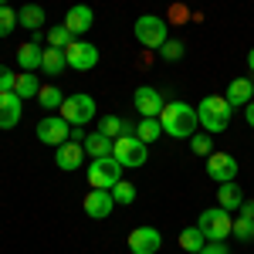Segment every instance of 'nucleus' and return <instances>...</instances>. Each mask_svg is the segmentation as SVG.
Here are the masks:
<instances>
[{"mask_svg": "<svg viewBox=\"0 0 254 254\" xmlns=\"http://www.w3.org/2000/svg\"><path fill=\"white\" fill-rule=\"evenodd\" d=\"M159 122H163V136H173V139H190L200 126L196 109L187 102H166L163 112H159Z\"/></svg>", "mask_w": 254, "mask_h": 254, "instance_id": "f257e3e1", "label": "nucleus"}, {"mask_svg": "<svg viewBox=\"0 0 254 254\" xmlns=\"http://www.w3.org/2000/svg\"><path fill=\"white\" fill-rule=\"evenodd\" d=\"M231 102L224 95H207L203 102H200V109H196V119H200V126L210 132V136H217V132H224L227 126H231Z\"/></svg>", "mask_w": 254, "mask_h": 254, "instance_id": "f03ea898", "label": "nucleus"}, {"mask_svg": "<svg viewBox=\"0 0 254 254\" xmlns=\"http://www.w3.org/2000/svg\"><path fill=\"white\" fill-rule=\"evenodd\" d=\"M112 156L122 163V170H139V166H146V142L139 136H119V139H112Z\"/></svg>", "mask_w": 254, "mask_h": 254, "instance_id": "7ed1b4c3", "label": "nucleus"}, {"mask_svg": "<svg viewBox=\"0 0 254 254\" xmlns=\"http://www.w3.org/2000/svg\"><path fill=\"white\" fill-rule=\"evenodd\" d=\"M119 180H122V163H119L116 156L92 159V166H88V183H92V190H112Z\"/></svg>", "mask_w": 254, "mask_h": 254, "instance_id": "20e7f679", "label": "nucleus"}, {"mask_svg": "<svg viewBox=\"0 0 254 254\" xmlns=\"http://www.w3.org/2000/svg\"><path fill=\"white\" fill-rule=\"evenodd\" d=\"M95 98L78 92V95H68L61 102V119L68 122V126H88L92 119H95Z\"/></svg>", "mask_w": 254, "mask_h": 254, "instance_id": "39448f33", "label": "nucleus"}, {"mask_svg": "<svg viewBox=\"0 0 254 254\" xmlns=\"http://www.w3.org/2000/svg\"><path fill=\"white\" fill-rule=\"evenodd\" d=\"M132 34H136V41L142 48H163L170 41L166 38V20L156 17V14H142L136 20V27H132Z\"/></svg>", "mask_w": 254, "mask_h": 254, "instance_id": "423d86ee", "label": "nucleus"}, {"mask_svg": "<svg viewBox=\"0 0 254 254\" xmlns=\"http://www.w3.org/2000/svg\"><path fill=\"white\" fill-rule=\"evenodd\" d=\"M196 227L207 234V241H224V237H231V231H234V217H231V210H224V207L203 210Z\"/></svg>", "mask_w": 254, "mask_h": 254, "instance_id": "0eeeda50", "label": "nucleus"}, {"mask_svg": "<svg viewBox=\"0 0 254 254\" xmlns=\"http://www.w3.org/2000/svg\"><path fill=\"white\" fill-rule=\"evenodd\" d=\"M64 58H68V68H75V71H92L98 64V48L88 41H71L64 48Z\"/></svg>", "mask_w": 254, "mask_h": 254, "instance_id": "6e6552de", "label": "nucleus"}, {"mask_svg": "<svg viewBox=\"0 0 254 254\" xmlns=\"http://www.w3.org/2000/svg\"><path fill=\"white\" fill-rule=\"evenodd\" d=\"M68 136H71V126L61 116H48L38 122V139L44 146H61V142H68Z\"/></svg>", "mask_w": 254, "mask_h": 254, "instance_id": "1a4fd4ad", "label": "nucleus"}, {"mask_svg": "<svg viewBox=\"0 0 254 254\" xmlns=\"http://www.w3.org/2000/svg\"><path fill=\"white\" fill-rule=\"evenodd\" d=\"M207 176L214 183H231L237 176V159L231 153H210L207 156Z\"/></svg>", "mask_w": 254, "mask_h": 254, "instance_id": "9d476101", "label": "nucleus"}, {"mask_svg": "<svg viewBox=\"0 0 254 254\" xmlns=\"http://www.w3.org/2000/svg\"><path fill=\"white\" fill-rule=\"evenodd\" d=\"M129 251L132 254H156L159 244H163V234H159L156 227H136V231H129Z\"/></svg>", "mask_w": 254, "mask_h": 254, "instance_id": "9b49d317", "label": "nucleus"}, {"mask_svg": "<svg viewBox=\"0 0 254 254\" xmlns=\"http://www.w3.org/2000/svg\"><path fill=\"white\" fill-rule=\"evenodd\" d=\"M24 116V98L17 92H0V129H14Z\"/></svg>", "mask_w": 254, "mask_h": 254, "instance_id": "f8f14e48", "label": "nucleus"}, {"mask_svg": "<svg viewBox=\"0 0 254 254\" xmlns=\"http://www.w3.org/2000/svg\"><path fill=\"white\" fill-rule=\"evenodd\" d=\"M85 214L92 217V220H105V217L112 214V207H116V200H112V190H88L85 196Z\"/></svg>", "mask_w": 254, "mask_h": 254, "instance_id": "ddd939ff", "label": "nucleus"}, {"mask_svg": "<svg viewBox=\"0 0 254 254\" xmlns=\"http://www.w3.org/2000/svg\"><path fill=\"white\" fill-rule=\"evenodd\" d=\"M81 159H85V146L81 142H61V146H55V166L58 170H64V173H71V170H78Z\"/></svg>", "mask_w": 254, "mask_h": 254, "instance_id": "4468645a", "label": "nucleus"}, {"mask_svg": "<svg viewBox=\"0 0 254 254\" xmlns=\"http://www.w3.org/2000/svg\"><path fill=\"white\" fill-rule=\"evenodd\" d=\"M132 105L139 109V116H159L166 102H163V95H159L153 85H139L136 95H132Z\"/></svg>", "mask_w": 254, "mask_h": 254, "instance_id": "2eb2a0df", "label": "nucleus"}, {"mask_svg": "<svg viewBox=\"0 0 254 254\" xmlns=\"http://www.w3.org/2000/svg\"><path fill=\"white\" fill-rule=\"evenodd\" d=\"M92 24H95V14H92V7L88 3H75L68 14H64V27L78 38V34H88L92 31Z\"/></svg>", "mask_w": 254, "mask_h": 254, "instance_id": "dca6fc26", "label": "nucleus"}, {"mask_svg": "<svg viewBox=\"0 0 254 254\" xmlns=\"http://www.w3.org/2000/svg\"><path fill=\"white\" fill-rule=\"evenodd\" d=\"M217 203H220L224 210H241L244 193H241V187H237L234 180H231V183H217Z\"/></svg>", "mask_w": 254, "mask_h": 254, "instance_id": "f3484780", "label": "nucleus"}, {"mask_svg": "<svg viewBox=\"0 0 254 254\" xmlns=\"http://www.w3.org/2000/svg\"><path fill=\"white\" fill-rule=\"evenodd\" d=\"M224 98H227L231 105H248V102L254 98V81L251 78H234L231 85H227V95Z\"/></svg>", "mask_w": 254, "mask_h": 254, "instance_id": "a211bd4d", "label": "nucleus"}, {"mask_svg": "<svg viewBox=\"0 0 254 254\" xmlns=\"http://www.w3.org/2000/svg\"><path fill=\"white\" fill-rule=\"evenodd\" d=\"M41 58H44V51H41L34 41H27V44H20V48H17L20 71H38V68H41Z\"/></svg>", "mask_w": 254, "mask_h": 254, "instance_id": "6ab92c4d", "label": "nucleus"}, {"mask_svg": "<svg viewBox=\"0 0 254 254\" xmlns=\"http://www.w3.org/2000/svg\"><path fill=\"white\" fill-rule=\"evenodd\" d=\"M81 146H85V153H88L92 159H98V156H112V139L105 136V132H88Z\"/></svg>", "mask_w": 254, "mask_h": 254, "instance_id": "aec40b11", "label": "nucleus"}, {"mask_svg": "<svg viewBox=\"0 0 254 254\" xmlns=\"http://www.w3.org/2000/svg\"><path fill=\"white\" fill-rule=\"evenodd\" d=\"M17 17H20V27H27V31L34 34V31L44 27V7H38V3H24V7L17 10Z\"/></svg>", "mask_w": 254, "mask_h": 254, "instance_id": "412c9836", "label": "nucleus"}, {"mask_svg": "<svg viewBox=\"0 0 254 254\" xmlns=\"http://www.w3.org/2000/svg\"><path fill=\"white\" fill-rule=\"evenodd\" d=\"M68 68V58L61 48H44V58H41V71L44 75H61Z\"/></svg>", "mask_w": 254, "mask_h": 254, "instance_id": "4be33fe9", "label": "nucleus"}, {"mask_svg": "<svg viewBox=\"0 0 254 254\" xmlns=\"http://www.w3.org/2000/svg\"><path fill=\"white\" fill-rule=\"evenodd\" d=\"M136 136L149 146V142H156L159 136H163V122H159V116H142L136 126Z\"/></svg>", "mask_w": 254, "mask_h": 254, "instance_id": "5701e85b", "label": "nucleus"}, {"mask_svg": "<svg viewBox=\"0 0 254 254\" xmlns=\"http://www.w3.org/2000/svg\"><path fill=\"white\" fill-rule=\"evenodd\" d=\"M203 244H207V234H203L200 227H183V231H180V248H183V251L200 254Z\"/></svg>", "mask_w": 254, "mask_h": 254, "instance_id": "b1692460", "label": "nucleus"}, {"mask_svg": "<svg viewBox=\"0 0 254 254\" xmlns=\"http://www.w3.org/2000/svg\"><path fill=\"white\" fill-rule=\"evenodd\" d=\"M14 92H17L24 102H27V98H38V92H41L38 75H34V71H20L17 78H14Z\"/></svg>", "mask_w": 254, "mask_h": 254, "instance_id": "393cba45", "label": "nucleus"}, {"mask_svg": "<svg viewBox=\"0 0 254 254\" xmlns=\"http://www.w3.org/2000/svg\"><path fill=\"white\" fill-rule=\"evenodd\" d=\"M129 129H132V126H129V122H126V119H122V116H105V119H102V122H98V132H105V136H109V139L129 136Z\"/></svg>", "mask_w": 254, "mask_h": 254, "instance_id": "a878e982", "label": "nucleus"}, {"mask_svg": "<svg viewBox=\"0 0 254 254\" xmlns=\"http://www.w3.org/2000/svg\"><path fill=\"white\" fill-rule=\"evenodd\" d=\"M61 102H64V95H61V88L58 85H41V92H38V105L41 109H61Z\"/></svg>", "mask_w": 254, "mask_h": 254, "instance_id": "bb28decb", "label": "nucleus"}, {"mask_svg": "<svg viewBox=\"0 0 254 254\" xmlns=\"http://www.w3.org/2000/svg\"><path fill=\"white\" fill-rule=\"evenodd\" d=\"M20 24V17H17V10L10 7V3H3L0 7V38H10V31Z\"/></svg>", "mask_w": 254, "mask_h": 254, "instance_id": "cd10ccee", "label": "nucleus"}, {"mask_svg": "<svg viewBox=\"0 0 254 254\" xmlns=\"http://www.w3.org/2000/svg\"><path fill=\"white\" fill-rule=\"evenodd\" d=\"M112 200H116V203H122V207L136 203V187H132V183H126V180H119L116 187H112Z\"/></svg>", "mask_w": 254, "mask_h": 254, "instance_id": "c85d7f7f", "label": "nucleus"}, {"mask_svg": "<svg viewBox=\"0 0 254 254\" xmlns=\"http://www.w3.org/2000/svg\"><path fill=\"white\" fill-rule=\"evenodd\" d=\"M231 237H237V241H254V217H234V231H231Z\"/></svg>", "mask_w": 254, "mask_h": 254, "instance_id": "c756f323", "label": "nucleus"}, {"mask_svg": "<svg viewBox=\"0 0 254 254\" xmlns=\"http://www.w3.org/2000/svg\"><path fill=\"white\" fill-rule=\"evenodd\" d=\"M71 41H75V34H71L64 24H58V27H51V31H48V44H51V48H61V51H64Z\"/></svg>", "mask_w": 254, "mask_h": 254, "instance_id": "7c9ffc66", "label": "nucleus"}, {"mask_svg": "<svg viewBox=\"0 0 254 254\" xmlns=\"http://www.w3.org/2000/svg\"><path fill=\"white\" fill-rule=\"evenodd\" d=\"M183 55H187V44H183V41H166V44L159 48V58L163 61H180Z\"/></svg>", "mask_w": 254, "mask_h": 254, "instance_id": "2f4dec72", "label": "nucleus"}, {"mask_svg": "<svg viewBox=\"0 0 254 254\" xmlns=\"http://www.w3.org/2000/svg\"><path fill=\"white\" fill-rule=\"evenodd\" d=\"M190 146H193L196 156H210V153H214V139H210V136H200V132L190 136Z\"/></svg>", "mask_w": 254, "mask_h": 254, "instance_id": "473e14b6", "label": "nucleus"}, {"mask_svg": "<svg viewBox=\"0 0 254 254\" xmlns=\"http://www.w3.org/2000/svg\"><path fill=\"white\" fill-rule=\"evenodd\" d=\"M190 17H193V14H190L183 3H173V7H170V20H173V24H187Z\"/></svg>", "mask_w": 254, "mask_h": 254, "instance_id": "72a5a7b5", "label": "nucleus"}, {"mask_svg": "<svg viewBox=\"0 0 254 254\" xmlns=\"http://www.w3.org/2000/svg\"><path fill=\"white\" fill-rule=\"evenodd\" d=\"M14 78L17 75H10V68L0 64V92H14Z\"/></svg>", "mask_w": 254, "mask_h": 254, "instance_id": "f704fd0d", "label": "nucleus"}, {"mask_svg": "<svg viewBox=\"0 0 254 254\" xmlns=\"http://www.w3.org/2000/svg\"><path fill=\"white\" fill-rule=\"evenodd\" d=\"M200 254H227V248H224V241H207Z\"/></svg>", "mask_w": 254, "mask_h": 254, "instance_id": "c9c22d12", "label": "nucleus"}, {"mask_svg": "<svg viewBox=\"0 0 254 254\" xmlns=\"http://www.w3.org/2000/svg\"><path fill=\"white\" fill-rule=\"evenodd\" d=\"M244 119H248V126L254 129V98L248 102V105H244Z\"/></svg>", "mask_w": 254, "mask_h": 254, "instance_id": "e433bc0d", "label": "nucleus"}, {"mask_svg": "<svg viewBox=\"0 0 254 254\" xmlns=\"http://www.w3.org/2000/svg\"><path fill=\"white\" fill-rule=\"evenodd\" d=\"M71 142H85V132H81V126H71Z\"/></svg>", "mask_w": 254, "mask_h": 254, "instance_id": "4c0bfd02", "label": "nucleus"}, {"mask_svg": "<svg viewBox=\"0 0 254 254\" xmlns=\"http://www.w3.org/2000/svg\"><path fill=\"white\" fill-rule=\"evenodd\" d=\"M241 214H244V217H254V203H241Z\"/></svg>", "mask_w": 254, "mask_h": 254, "instance_id": "58836bf2", "label": "nucleus"}, {"mask_svg": "<svg viewBox=\"0 0 254 254\" xmlns=\"http://www.w3.org/2000/svg\"><path fill=\"white\" fill-rule=\"evenodd\" d=\"M248 68H251V75H254V48L248 51Z\"/></svg>", "mask_w": 254, "mask_h": 254, "instance_id": "ea45409f", "label": "nucleus"}, {"mask_svg": "<svg viewBox=\"0 0 254 254\" xmlns=\"http://www.w3.org/2000/svg\"><path fill=\"white\" fill-rule=\"evenodd\" d=\"M3 3H10V0H0V7H3Z\"/></svg>", "mask_w": 254, "mask_h": 254, "instance_id": "a19ab883", "label": "nucleus"}]
</instances>
